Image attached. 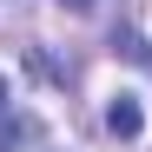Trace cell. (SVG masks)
Returning <instances> with one entry per match:
<instances>
[{"label":"cell","mask_w":152,"mask_h":152,"mask_svg":"<svg viewBox=\"0 0 152 152\" xmlns=\"http://www.w3.org/2000/svg\"><path fill=\"white\" fill-rule=\"evenodd\" d=\"M60 7H66V13H93L99 0H60Z\"/></svg>","instance_id":"4"},{"label":"cell","mask_w":152,"mask_h":152,"mask_svg":"<svg viewBox=\"0 0 152 152\" xmlns=\"http://www.w3.org/2000/svg\"><path fill=\"white\" fill-rule=\"evenodd\" d=\"M106 132H113V139H139V132H145V106H139V93H113V106H106Z\"/></svg>","instance_id":"1"},{"label":"cell","mask_w":152,"mask_h":152,"mask_svg":"<svg viewBox=\"0 0 152 152\" xmlns=\"http://www.w3.org/2000/svg\"><path fill=\"white\" fill-rule=\"evenodd\" d=\"M27 139H40V119H7L0 126V145H27Z\"/></svg>","instance_id":"2"},{"label":"cell","mask_w":152,"mask_h":152,"mask_svg":"<svg viewBox=\"0 0 152 152\" xmlns=\"http://www.w3.org/2000/svg\"><path fill=\"white\" fill-rule=\"evenodd\" d=\"M113 53H119V60H145V40H139V33H119Z\"/></svg>","instance_id":"3"},{"label":"cell","mask_w":152,"mask_h":152,"mask_svg":"<svg viewBox=\"0 0 152 152\" xmlns=\"http://www.w3.org/2000/svg\"><path fill=\"white\" fill-rule=\"evenodd\" d=\"M0 113H7V80H0Z\"/></svg>","instance_id":"5"}]
</instances>
